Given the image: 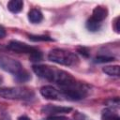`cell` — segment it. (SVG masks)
I'll return each instance as SVG.
<instances>
[{"instance_id": "9a60e30c", "label": "cell", "mask_w": 120, "mask_h": 120, "mask_svg": "<svg viewBox=\"0 0 120 120\" xmlns=\"http://www.w3.org/2000/svg\"><path fill=\"white\" fill-rule=\"evenodd\" d=\"M15 76H16V79H17L19 82H27V81H29V80L31 79L30 74H29L26 70H24V69H22V71H20V72H19L18 74H16Z\"/></svg>"}, {"instance_id": "d6986e66", "label": "cell", "mask_w": 120, "mask_h": 120, "mask_svg": "<svg viewBox=\"0 0 120 120\" xmlns=\"http://www.w3.org/2000/svg\"><path fill=\"white\" fill-rule=\"evenodd\" d=\"M106 103H107V105L111 106V108L117 107L119 105V98H115L114 99H112H112H109V100L106 101Z\"/></svg>"}, {"instance_id": "3957f363", "label": "cell", "mask_w": 120, "mask_h": 120, "mask_svg": "<svg viewBox=\"0 0 120 120\" xmlns=\"http://www.w3.org/2000/svg\"><path fill=\"white\" fill-rule=\"evenodd\" d=\"M34 97L32 90L23 87H1L0 98L7 99H24L28 100Z\"/></svg>"}, {"instance_id": "4fadbf2b", "label": "cell", "mask_w": 120, "mask_h": 120, "mask_svg": "<svg viewBox=\"0 0 120 120\" xmlns=\"http://www.w3.org/2000/svg\"><path fill=\"white\" fill-rule=\"evenodd\" d=\"M101 27V22L94 20L93 18H89L86 22V28L91 32H97Z\"/></svg>"}, {"instance_id": "ac0fdd59", "label": "cell", "mask_w": 120, "mask_h": 120, "mask_svg": "<svg viewBox=\"0 0 120 120\" xmlns=\"http://www.w3.org/2000/svg\"><path fill=\"white\" fill-rule=\"evenodd\" d=\"M113 57L112 56H108V55H98L95 58V62L96 63H107V62H111L113 61Z\"/></svg>"}, {"instance_id": "8992f818", "label": "cell", "mask_w": 120, "mask_h": 120, "mask_svg": "<svg viewBox=\"0 0 120 120\" xmlns=\"http://www.w3.org/2000/svg\"><path fill=\"white\" fill-rule=\"evenodd\" d=\"M8 48L10 51H13L18 53H32L37 48L32 47L24 42H21L18 40H11L8 44Z\"/></svg>"}, {"instance_id": "6da1fadb", "label": "cell", "mask_w": 120, "mask_h": 120, "mask_svg": "<svg viewBox=\"0 0 120 120\" xmlns=\"http://www.w3.org/2000/svg\"><path fill=\"white\" fill-rule=\"evenodd\" d=\"M33 71L38 77L48 80L50 82H53L58 85L65 84L71 78V75L69 73L46 65H34Z\"/></svg>"}, {"instance_id": "52a82bcc", "label": "cell", "mask_w": 120, "mask_h": 120, "mask_svg": "<svg viewBox=\"0 0 120 120\" xmlns=\"http://www.w3.org/2000/svg\"><path fill=\"white\" fill-rule=\"evenodd\" d=\"M72 111V108L70 107H63V106H55V105H45L41 108V112L46 114L50 115H57V114H63V113H68Z\"/></svg>"}, {"instance_id": "44dd1931", "label": "cell", "mask_w": 120, "mask_h": 120, "mask_svg": "<svg viewBox=\"0 0 120 120\" xmlns=\"http://www.w3.org/2000/svg\"><path fill=\"white\" fill-rule=\"evenodd\" d=\"M112 27H113V29L115 30V32L116 33H119V17H116L115 19H114V21H113V22H112Z\"/></svg>"}, {"instance_id": "7402d4cb", "label": "cell", "mask_w": 120, "mask_h": 120, "mask_svg": "<svg viewBox=\"0 0 120 120\" xmlns=\"http://www.w3.org/2000/svg\"><path fill=\"white\" fill-rule=\"evenodd\" d=\"M43 120H68V118L64 116H56V115H50L48 118L43 119Z\"/></svg>"}, {"instance_id": "cb8c5ba5", "label": "cell", "mask_w": 120, "mask_h": 120, "mask_svg": "<svg viewBox=\"0 0 120 120\" xmlns=\"http://www.w3.org/2000/svg\"><path fill=\"white\" fill-rule=\"evenodd\" d=\"M17 120H31L28 116H26V115H22V116H20Z\"/></svg>"}, {"instance_id": "2e32d148", "label": "cell", "mask_w": 120, "mask_h": 120, "mask_svg": "<svg viewBox=\"0 0 120 120\" xmlns=\"http://www.w3.org/2000/svg\"><path fill=\"white\" fill-rule=\"evenodd\" d=\"M42 52L40 51H38V49H36L32 53H30V57L29 59L33 62H38V61H41L42 60Z\"/></svg>"}, {"instance_id": "603a6c76", "label": "cell", "mask_w": 120, "mask_h": 120, "mask_svg": "<svg viewBox=\"0 0 120 120\" xmlns=\"http://www.w3.org/2000/svg\"><path fill=\"white\" fill-rule=\"evenodd\" d=\"M6 29L2 26V25H0V39L1 38H4L5 37H6Z\"/></svg>"}, {"instance_id": "e0dca14e", "label": "cell", "mask_w": 120, "mask_h": 120, "mask_svg": "<svg viewBox=\"0 0 120 120\" xmlns=\"http://www.w3.org/2000/svg\"><path fill=\"white\" fill-rule=\"evenodd\" d=\"M29 39L32 41H52L53 40L52 38L48 36H35V35H29Z\"/></svg>"}, {"instance_id": "ba28073f", "label": "cell", "mask_w": 120, "mask_h": 120, "mask_svg": "<svg viewBox=\"0 0 120 120\" xmlns=\"http://www.w3.org/2000/svg\"><path fill=\"white\" fill-rule=\"evenodd\" d=\"M40 94L47 99H60L61 93L52 85H45L40 88Z\"/></svg>"}, {"instance_id": "9c48e42d", "label": "cell", "mask_w": 120, "mask_h": 120, "mask_svg": "<svg viewBox=\"0 0 120 120\" xmlns=\"http://www.w3.org/2000/svg\"><path fill=\"white\" fill-rule=\"evenodd\" d=\"M108 15V10L105 7H101V6H98L97 8H94L93 10V13H92V16L91 18H93L94 20L98 21V22H102Z\"/></svg>"}, {"instance_id": "ffe728a7", "label": "cell", "mask_w": 120, "mask_h": 120, "mask_svg": "<svg viewBox=\"0 0 120 120\" xmlns=\"http://www.w3.org/2000/svg\"><path fill=\"white\" fill-rule=\"evenodd\" d=\"M78 52H80L82 55H83V56H85V57H88V56H89V51H88L86 48H84V47H80V48H78Z\"/></svg>"}, {"instance_id": "8fae6325", "label": "cell", "mask_w": 120, "mask_h": 120, "mask_svg": "<svg viewBox=\"0 0 120 120\" xmlns=\"http://www.w3.org/2000/svg\"><path fill=\"white\" fill-rule=\"evenodd\" d=\"M28 19L32 23H38L42 21L43 15L40 10H38L37 8H32L28 12Z\"/></svg>"}, {"instance_id": "d4e9b609", "label": "cell", "mask_w": 120, "mask_h": 120, "mask_svg": "<svg viewBox=\"0 0 120 120\" xmlns=\"http://www.w3.org/2000/svg\"><path fill=\"white\" fill-rule=\"evenodd\" d=\"M1 82H2V78L0 77V84H1Z\"/></svg>"}, {"instance_id": "7c38bea8", "label": "cell", "mask_w": 120, "mask_h": 120, "mask_svg": "<svg viewBox=\"0 0 120 120\" xmlns=\"http://www.w3.org/2000/svg\"><path fill=\"white\" fill-rule=\"evenodd\" d=\"M23 2L22 0H11L8 3V8L12 13H18L22 9Z\"/></svg>"}, {"instance_id": "277c9868", "label": "cell", "mask_w": 120, "mask_h": 120, "mask_svg": "<svg viewBox=\"0 0 120 120\" xmlns=\"http://www.w3.org/2000/svg\"><path fill=\"white\" fill-rule=\"evenodd\" d=\"M61 95L69 100H81L87 95V88L84 84L74 82L68 86L61 87Z\"/></svg>"}, {"instance_id": "5b68a950", "label": "cell", "mask_w": 120, "mask_h": 120, "mask_svg": "<svg viewBox=\"0 0 120 120\" xmlns=\"http://www.w3.org/2000/svg\"><path fill=\"white\" fill-rule=\"evenodd\" d=\"M0 68L3 70L12 73L14 75L18 74L20 71L22 70V67L20 62H18L17 60L11 57L1 54H0Z\"/></svg>"}, {"instance_id": "5bb4252c", "label": "cell", "mask_w": 120, "mask_h": 120, "mask_svg": "<svg viewBox=\"0 0 120 120\" xmlns=\"http://www.w3.org/2000/svg\"><path fill=\"white\" fill-rule=\"evenodd\" d=\"M102 71L110 76H119V66L114 65V66H106L102 68Z\"/></svg>"}, {"instance_id": "7a4b0ae2", "label": "cell", "mask_w": 120, "mask_h": 120, "mask_svg": "<svg viewBox=\"0 0 120 120\" xmlns=\"http://www.w3.org/2000/svg\"><path fill=\"white\" fill-rule=\"evenodd\" d=\"M48 59L63 66H75L79 62V58L74 52L64 49H52L48 54Z\"/></svg>"}, {"instance_id": "30bf717a", "label": "cell", "mask_w": 120, "mask_h": 120, "mask_svg": "<svg viewBox=\"0 0 120 120\" xmlns=\"http://www.w3.org/2000/svg\"><path fill=\"white\" fill-rule=\"evenodd\" d=\"M101 118L102 120H120V116L113 108H107L103 110Z\"/></svg>"}]
</instances>
